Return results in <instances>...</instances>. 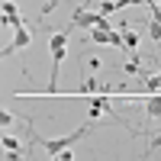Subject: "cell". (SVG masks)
<instances>
[{
    "label": "cell",
    "instance_id": "5b68a950",
    "mask_svg": "<svg viewBox=\"0 0 161 161\" xmlns=\"http://www.w3.org/2000/svg\"><path fill=\"white\" fill-rule=\"evenodd\" d=\"M145 116H148V126L155 123V119H161V93L145 97Z\"/></svg>",
    "mask_w": 161,
    "mask_h": 161
},
{
    "label": "cell",
    "instance_id": "52a82bcc",
    "mask_svg": "<svg viewBox=\"0 0 161 161\" xmlns=\"http://www.w3.org/2000/svg\"><path fill=\"white\" fill-rule=\"evenodd\" d=\"M123 36H126V52H136V48H139V32H129V29H126Z\"/></svg>",
    "mask_w": 161,
    "mask_h": 161
},
{
    "label": "cell",
    "instance_id": "7a4b0ae2",
    "mask_svg": "<svg viewBox=\"0 0 161 161\" xmlns=\"http://www.w3.org/2000/svg\"><path fill=\"white\" fill-rule=\"evenodd\" d=\"M90 129H93V123H90V119H87V123L80 126V129H74L71 136H61V139H36V142L42 145V148H45V152H48L52 158H58V155H61L64 148H71V145H77V142L84 139V136H87Z\"/></svg>",
    "mask_w": 161,
    "mask_h": 161
},
{
    "label": "cell",
    "instance_id": "6da1fadb",
    "mask_svg": "<svg viewBox=\"0 0 161 161\" xmlns=\"http://www.w3.org/2000/svg\"><path fill=\"white\" fill-rule=\"evenodd\" d=\"M71 29H74V23H71L64 32H52V39H48V48H52V74H48V90H45V97H55V93H58V74H61L64 55H68V36H71Z\"/></svg>",
    "mask_w": 161,
    "mask_h": 161
},
{
    "label": "cell",
    "instance_id": "8fae6325",
    "mask_svg": "<svg viewBox=\"0 0 161 161\" xmlns=\"http://www.w3.org/2000/svg\"><path fill=\"white\" fill-rule=\"evenodd\" d=\"M155 3H158V0H145V7H155Z\"/></svg>",
    "mask_w": 161,
    "mask_h": 161
},
{
    "label": "cell",
    "instance_id": "8992f818",
    "mask_svg": "<svg viewBox=\"0 0 161 161\" xmlns=\"http://www.w3.org/2000/svg\"><path fill=\"white\" fill-rule=\"evenodd\" d=\"M145 32H148L152 42H161V23L158 19H148V29H145Z\"/></svg>",
    "mask_w": 161,
    "mask_h": 161
},
{
    "label": "cell",
    "instance_id": "9c48e42d",
    "mask_svg": "<svg viewBox=\"0 0 161 161\" xmlns=\"http://www.w3.org/2000/svg\"><path fill=\"white\" fill-rule=\"evenodd\" d=\"M100 13H116V3H113V0H103V3H100Z\"/></svg>",
    "mask_w": 161,
    "mask_h": 161
},
{
    "label": "cell",
    "instance_id": "3957f363",
    "mask_svg": "<svg viewBox=\"0 0 161 161\" xmlns=\"http://www.w3.org/2000/svg\"><path fill=\"white\" fill-rule=\"evenodd\" d=\"M0 10H3V26H10V29H19V26L26 23L23 16H19V10H16V3H13V0H3V3H0Z\"/></svg>",
    "mask_w": 161,
    "mask_h": 161
},
{
    "label": "cell",
    "instance_id": "277c9868",
    "mask_svg": "<svg viewBox=\"0 0 161 161\" xmlns=\"http://www.w3.org/2000/svg\"><path fill=\"white\" fill-rule=\"evenodd\" d=\"M29 42H32V36L26 32V26H19V29H13V42H10V45H3V58H10L13 52H19V48H26Z\"/></svg>",
    "mask_w": 161,
    "mask_h": 161
},
{
    "label": "cell",
    "instance_id": "30bf717a",
    "mask_svg": "<svg viewBox=\"0 0 161 161\" xmlns=\"http://www.w3.org/2000/svg\"><path fill=\"white\" fill-rule=\"evenodd\" d=\"M116 3V10H123V7H129V0H113Z\"/></svg>",
    "mask_w": 161,
    "mask_h": 161
},
{
    "label": "cell",
    "instance_id": "ba28073f",
    "mask_svg": "<svg viewBox=\"0 0 161 161\" xmlns=\"http://www.w3.org/2000/svg\"><path fill=\"white\" fill-rule=\"evenodd\" d=\"M13 119H16V116H13L10 110H3V113H0V126H13Z\"/></svg>",
    "mask_w": 161,
    "mask_h": 161
}]
</instances>
